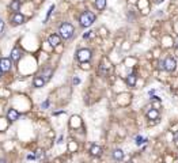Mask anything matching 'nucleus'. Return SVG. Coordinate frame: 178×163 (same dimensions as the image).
I'll return each instance as SVG.
<instances>
[{
    "instance_id": "nucleus-16",
    "label": "nucleus",
    "mask_w": 178,
    "mask_h": 163,
    "mask_svg": "<svg viewBox=\"0 0 178 163\" xmlns=\"http://www.w3.org/2000/svg\"><path fill=\"white\" fill-rule=\"evenodd\" d=\"M19 8H21V2L19 0H12L11 4H10V10L17 12V11H19Z\"/></svg>"
},
{
    "instance_id": "nucleus-13",
    "label": "nucleus",
    "mask_w": 178,
    "mask_h": 163,
    "mask_svg": "<svg viewBox=\"0 0 178 163\" xmlns=\"http://www.w3.org/2000/svg\"><path fill=\"white\" fill-rule=\"evenodd\" d=\"M52 75H53V69H50V68H45V69L41 72V75H40V76H42V78H44V80L48 82L50 78H52Z\"/></svg>"
},
{
    "instance_id": "nucleus-19",
    "label": "nucleus",
    "mask_w": 178,
    "mask_h": 163,
    "mask_svg": "<svg viewBox=\"0 0 178 163\" xmlns=\"http://www.w3.org/2000/svg\"><path fill=\"white\" fill-rule=\"evenodd\" d=\"M55 10V5H50V8H49V11H48V15H46V21L49 19V16H50V14H52V11Z\"/></svg>"
},
{
    "instance_id": "nucleus-10",
    "label": "nucleus",
    "mask_w": 178,
    "mask_h": 163,
    "mask_svg": "<svg viewBox=\"0 0 178 163\" xmlns=\"http://www.w3.org/2000/svg\"><path fill=\"white\" fill-rule=\"evenodd\" d=\"M147 118L148 120H158L159 118V111L156 110V109H150V110H147Z\"/></svg>"
},
{
    "instance_id": "nucleus-24",
    "label": "nucleus",
    "mask_w": 178,
    "mask_h": 163,
    "mask_svg": "<svg viewBox=\"0 0 178 163\" xmlns=\"http://www.w3.org/2000/svg\"><path fill=\"white\" fill-rule=\"evenodd\" d=\"M2 73H3V71H2V68H0V76H2Z\"/></svg>"
},
{
    "instance_id": "nucleus-12",
    "label": "nucleus",
    "mask_w": 178,
    "mask_h": 163,
    "mask_svg": "<svg viewBox=\"0 0 178 163\" xmlns=\"http://www.w3.org/2000/svg\"><path fill=\"white\" fill-rule=\"evenodd\" d=\"M45 83H46V82L44 80V78H42V76H36V78H34V80H33L34 87H37V88H41V87H44Z\"/></svg>"
},
{
    "instance_id": "nucleus-18",
    "label": "nucleus",
    "mask_w": 178,
    "mask_h": 163,
    "mask_svg": "<svg viewBox=\"0 0 178 163\" xmlns=\"http://www.w3.org/2000/svg\"><path fill=\"white\" fill-rule=\"evenodd\" d=\"M145 141H147V139H143L141 136H137V137H136V144H137V145H140V144L145 143Z\"/></svg>"
},
{
    "instance_id": "nucleus-1",
    "label": "nucleus",
    "mask_w": 178,
    "mask_h": 163,
    "mask_svg": "<svg viewBox=\"0 0 178 163\" xmlns=\"http://www.w3.org/2000/svg\"><path fill=\"white\" fill-rule=\"evenodd\" d=\"M95 14L91 12V11H86V12H83L82 15H80L79 18V23L82 27H90L91 24L95 22Z\"/></svg>"
},
{
    "instance_id": "nucleus-15",
    "label": "nucleus",
    "mask_w": 178,
    "mask_h": 163,
    "mask_svg": "<svg viewBox=\"0 0 178 163\" xmlns=\"http://www.w3.org/2000/svg\"><path fill=\"white\" fill-rule=\"evenodd\" d=\"M136 80H137L136 75H135V73H131V75L126 78V84H128V86H131V87H133L135 84H136Z\"/></svg>"
},
{
    "instance_id": "nucleus-4",
    "label": "nucleus",
    "mask_w": 178,
    "mask_h": 163,
    "mask_svg": "<svg viewBox=\"0 0 178 163\" xmlns=\"http://www.w3.org/2000/svg\"><path fill=\"white\" fill-rule=\"evenodd\" d=\"M162 65H163V68L166 71H169V72H171V71L175 69V65H177V62H175L174 59H171V57H167V59L163 60V62H162Z\"/></svg>"
},
{
    "instance_id": "nucleus-8",
    "label": "nucleus",
    "mask_w": 178,
    "mask_h": 163,
    "mask_svg": "<svg viewBox=\"0 0 178 163\" xmlns=\"http://www.w3.org/2000/svg\"><path fill=\"white\" fill-rule=\"evenodd\" d=\"M7 117H8L10 121H17V120L19 118V111L15 110V109H10V110L7 111Z\"/></svg>"
},
{
    "instance_id": "nucleus-14",
    "label": "nucleus",
    "mask_w": 178,
    "mask_h": 163,
    "mask_svg": "<svg viewBox=\"0 0 178 163\" xmlns=\"http://www.w3.org/2000/svg\"><path fill=\"white\" fill-rule=\"evenodd\" d=\"M90 154L93 155V156H99V155L102 154V148L99 145H97V144H94L90 148Z\"/></svg>"
},
{
    "instance_id": "nucleus-2",
    "label": "nucleus",
    "mask_w": 178,
    "mask_h": 163,
    "mask_svg": "<svg viewBox=\"0 0 178 163\" xmlns=\"http://www.w3.org/2000/svg\"><path fill=\"white\" fill-rule=\"evenodd\" d=\"M74 31H75L74 26L71 23H63L60 26V29H59V35L61 38H64V40H69L74 35Z\"/></svg>"
},
{
    "instance_id": "nucleus-6",
    "label": "nucleus",
    "mask_w": 178,
    "mask_h": 163,
    "mask_svg": "<svg viewBox=\"0 0 178 163\" xmlns=\"http://www.w3.org/2000/svg\"><path fill=\"white\" fill-rule=\"evenodd\" d=\"M60 41H61V37H60V35H57V34H52V35H49V38H48V42H49L53 48L59 46Z\"/></svg>"
},
{
    "instance_id": "nucleus-7",
    "label": "nucleus",
    "mask_w": 178,
    "mask_h": 163,
    "mask_svg": "<svg viewBox=\"0 0 178 163\" xmlns=\"http://www.w3.org/2000/svg\"><path fill=\"white\" fill-rule=\"evenodd\" d=\"M22 57V50L19 48H14L11 50V60L12 61H19Z\"/></svg>"
},
{
    "instance_id": "nucleus-11",
    "label": "nucleus",
    "mask_w": 178,
    "mask_h": 163,
    "mask_svg": "<svg viewBox=\"0 0 178 163\" xmlns=\"http://www.w3.org/2000/svg\"><path fill=\"white\" fill-rule=\"evenodd\" d=\"M112 156H113V159L114 160H122L124 159V151L122 149H120V148H116L114 151H113Z\"/></svg>"
},
{
    "instance_id": "nucleus-22",
    "label": "nucleus",
    "mask_w": 178,
    "mask_h": 163,
    "mask_svg": "<svg viewBox=\"0 0 178 163\" xmlns=\"http://www.w3.org/2000/svg\"><path fill=\"white\" fill-rule=\"evenodd\" d=\"M49 106V101H45L44 103H42V107H48Z\"/></svg>"
},
{
    "instance_id": "nucleus-17",
    "label": "nucleus",
    "mask_w": 178,
    "mask_h": 163,
    "mask_svg": "<svg viewBox=\"0 0 178 163\" xmlns=\"http://www.w3.org/2000/svg\"><path fill=\"white\" fill-rule=\"evenodd\" d=\"M95 7L98 8L99 11H102L106 7V0H95Z\"/></svg>"
},
{
    "instance_id": "nucleus-21",
    "label": "nucleus",
    "mask_w": 178,
    "mask_h": 163,
    "mask_svg": "<svg viewBox=\"0 0 178 163\" xmlns=\"http://www.w3.org/2000/svg\"><path fill=\"white\" fill-rule=\"evenodd\" d=\"M91 33H93V31H87L84 35H83V37H84V38H90L91 35H93V34H91Z\"/></svg>"
},
{
    "instance_id": "nucleus-25",
    "label": "nucleus",
    "mask_w": 178,
    "mask_h": 163,
    "mask_svg": "<svg viewBox=\"0 0 178 163\" xmlns=\"http://www.w3.org/2000/svg\"><path fill=\"white\" fill-rule=\"evenodd\" d=\"M0 163H4V160H0Z\"/></svg>"
},
{
    "instance_id": "nucleus-23",
    "label": "nucleus",
    "mask_w": 178,
    "mask_h": 163,
    "mask_svg": "<svg viewBox=\"0 0 178 163\" xmlns=\"http://www.w3.org/2000/svg\"><path fill=\"white\" fill-rule=\"evenodd\" d=\"M79 83H80L79 78H74V84H79Z\"/></svg>"
},
{
    "instance_id": "nucleus-3",
    "label": "nucleus",
    "mask_w": 178,
    "mask_h": 163,
    "mask_svg": "<svg viewBox=\"0 0 178 163\" xmlns=\"http://www.w3.org/2000/svg\"><path fill=\"white\" fill-rule=\"evenodd\" d=\"M76 57L80 62H87L91 59V50L90 49H79L76 53Z\"/></svg>"
},
{
    "instance_id": "nucleus-9",
    "label": "nucleus",
    "mask_w": 178,
    "mask_h": 163,
    "mask_svg": "<svg viewBox=\"0 0 178 163\" xmlns=\"http://www.w3.org/2000/svg\"><path fill=\"white\" fill-rule=\"evenodd\" d=\"M12 22H14V24H22L25 23V16L21 12H15L14 16H12Z\"/></svg>"
},
{
    "instance_id": "nucleus-5",
    "label": "nucleus",
    "mask_w": 178,
    "mask_h": 163,
    "mask_svg": "<svg viewBox=\"0 0 178 163\" xmlns=\"http://www.w3.org/2000/svg\"><path fill=\"white\" fill-rule=\"evenodd\" d=\"M11 60L10 59H6V57H3V59H0V68H2V71L3 72H8L10 69H11Z\"/></svg>"
},
{
    "instance_id": "nucleus-26",
    "label": "nucleus",
    "mask_w": 178,
    "mask_h": 163,
    "mask_svg": "<svg viewBox=\"0 0 178 163\" xmlns=\"http://www.w3.org/2000/svg\"><path fill=\"white\" fill-rule=\"evenodd\" d=\"M128 163H133V162H128Z\"/></svg>"
},
{
    "instance_id": "nucleus-20",
    "label": "nucleus",
    "mask_w": 178,
    "mask_h": 163,
    "mask_svg": "<svg viewBox=\"0 0 178 163\" xmlns=\"http://www.w3.org/2000/svg\"><path fill=\"white\" fill-rule=\"evenodd\" d=\"M3 30H4V22L0 19V33L3 31Z\"/></svg>"
}]
</instances>
